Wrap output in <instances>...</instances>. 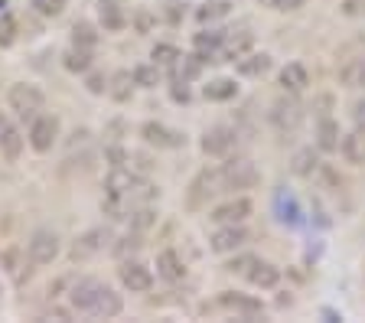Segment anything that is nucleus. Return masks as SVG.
<instances>
[{
    "label": "nucleus",
    "instance_id": "nucleus-21",
    "mask_svg": "<svg viewBox=\"0 0 365 323\" xmlns=\"http://www.w3.org/2000/svg\"><path fill=\"white\" fill-rule=\"evenodd\" d=\"M317 144H319V151H326V153L339 151V124L323 118L317 128Z\"/></svg>",
    "mask_w": 365,
    "mask_h": 323
},
{
    "label": "nucleus",
    "instance_id": "nucleus-45",
    "mask_svg": "<svg viewBox=\"0 0 365 323\" xmlns=\"http://www.w3.org/2000/svg\"><path fill=\"white\" fill-rule=\"evenodd\" d=\"M352 118H356V124H359V131H365V102H359V105L352 108Z\"/></svg>",
    "mask_w": 365,
    "mask_h": 323
},
{
    "label": "nucleus",
    "instance_id": "nucleus-5",
    "mask_svg": "<svg viewBox=\"0 0 365 323\" xmlns=\"http://www.w3.org/2000/svg\"><path fill=\"white\" fill-rule=\"evenodd\" d=\"M27 248H29V258H33L36 265H49V261L59 258V235L49 232V228H39V232L29 235Z\"/></svg>",
    "mask_w": 365,
    "mask_h": 323
},
{
    "label": "nucleus",
    "instance_id": "nucleus-38",
    "mask_svg": "<svg viewBox=\"0 0 365 323\" xmlns=\"http://www.w3.org/2000/svg\"><path fill=\"white\" fill-rule=\"evenodd\" d=\"M343 82L346 85H365V59H359V62L343 69Z\"/></svg>",
    "mask_w": 365,
    "mask_h": 323
},
{
    "label": "nucleus",
    "instance_id": "nucleus-1",
    "mask_svg": "<svg viewBox=\"0 0 365 323\" xmlns=\"http://www.w3.org/2000/svg\"><path fill=\"white\" fill-rule=\"evenodd\" d=\"M153 200H157V186L141 180L128 193H104V212H108L111 219H131L134 212L150 206Z\"/></svg>",
    "mask_w": 365,
    "mask_h": 323
},
{
    "label": "nucleus",
    "instance_id": "nucleus-15",
    "mask_svg": "<svg viewBox=\"0 0 365 323\" xmlns=\"http://www.w3.org/2000/svg\"><path fill=\"white\" fill-rule=\"evenodd\" d=\"M121 294H114L108 284H102V291H98V297H95V304H92V310L88 314L92 317H98V320H111V317H118L121 314Z\"/></svg>",
    "mask_w": 365,
    "mask_h": 323
},
{
    "label": "nucleus",
    "instance_id": "nucleus-7",
    "mask_svg": "<svg viewBox=\"0 0 365 323\" xmlns=\"http://www.w3.org/2000/svg\"><path fill=\"white\" fill-rule=\"evenodd\" d=\"M189 190H193V193H189V202H193V206H202L206 200H212V196H219V193L225 190L222 173H219V170H202L196 180H193Z\"/></svg>",
    "mask_w": 365,
    "mask_h": 323
},
{
    "label": "nucleus",
    "instance_id": "nucleus-31",
    "mask_svg": "<svg viewBox=\"0 0 365 323\" xmlns=\"http://www.w3.org/2000/svg\"><path fill=\"white\" fill-rule=\"evenodd\" d=\"M102 23H104V29L124 27V13H121V7H118V0H102Z\"/></svg>",
    "mask_w": 365,
    "mask_h": 323
},
{
    "label": "nucleus",
    "instance_id": "nucleus-2",
    "mask_svg": "<svg viewBox=\"0 0 365 323\" xmlns=\"http://www.w3.org/2000/svg\"><path fill=\"white\" fill-rule=\"evenodd\" d=\"M7 102H10V111H17L23 121H33V118L43 111V105H46V95H43L36 85L20 82V85H13L7 92Z\"/></svg>",
    "mask_w": 365,
    "mask_h": 323
},
{
    "label": "nucleus",
    "instance_id": "nucleus-24",
    "mask_svg": "<svg viewBox=\"0 0 365 323\" xmlns=\"http://www.w3.org/2000/svg\"><path fill=\"white\" fill-rule=\"evenodd\" d=\"M114 102H131V92H134V72H114L111 85H108Z\"/></svg>",
    "mask_w": 365,
    "mask_h": 323
},
{
    "label": "nucleus",
    "instance_id": "nucleus-23",
    "mask_svg": "<svg viewBox=\"0 0 365 323\" xmlns=\"http://www.w3.org/2000/svg\"><path fill=\"white\" fill-rule=\"evenodd\" d=\"M281 85H284V88H291V92H300V88H307V85H310L307 69L300 66V62H291V66H284V69H281Z\"/></svg>",
    "mask_w": 365,
    "mask_h": 323
},
{
    "label": "nucleus",
    "instance_id": "nucleus-37",
    "mask_svg": "<svg viewBox=\"0 0 365 323\" xmlns=\"http://www.w3.org/2000/svg\"><path fill=\"white\" fill-rule=\"evenodd\" d=\"M179 59V49L170 46V43H160V46H153V62L157 66H173Z\"/></svg>",
    "mask_w": 365,
    "mask_h": 323
},
{
    "label": "nucleus",
    "instance_id": "nucleus-48",
    "mask_svg": "<svg viewBox=\"0 0 365 323\" xmlns=\"http://www.w3.org/2000/svg\"><path fill=\"white\" fill-rule=\"evenodd\" d=\"M359 7H362V4H356V0H346V13H359Z\"/></svg>",
    "mask_w": 365,
    "mask_h": 323
},
{
    "label": "nucleus",
    "instance_id": "nucleus-27",
    "mask_svg": "<svg viewBox=\"0 0 365 323\" xmlns=\"http://www.w3.org/2000/svg\"><path fill=\"white\" fill-rule=\"evenodd\" d=\"M62 62H66L69 72H88V69H92V49L72 46L66 53V59H62Z\"/></svg>",
    "mask_w": 365,
    "mask_h": 323
},
{
    "label": "nucleus",
    "instance_id": "nucleus-20",
    "mask_svg": "<svg viewBox=\"0 0 365 323\" xmlns=\"http://www.w3.org/2000/svg\"><path fill=\"white\" fill-rule=\"evenodd\" d=\"M219 304L228 307V310H242V314H261V301L245 297V294H232V291H225V294L219 297Z\"/></svg>",
    "mask_w": 365,
    "mask_h": 323
},
{
    "label": "nucleus",
    "instance_id": "nucleus-22",
    "mask_svg": "<svg viewBox=\"0 0 365 323\" xmlns=\"http://www.w3.org/2000/svg\"><path fill=\"white\" fill-rule=\"evenodd\" d=\"M343 157L349 163H365V131H352L343 137Z\"/></svg>",
    "mask_w": 365,
    "mask_h": 323
},
{
    "label": "nucleus",
    "instance_id": "nucleus-17",
    "mask_svg": "<svg viewBox=\"0 0 365 323\" xmlns=\"http://www.w3.org/2000/svg\"><path fill=\"white\" fill-rule=\"evenodd\" d=\"M274 212H277V219H281L284 226H300V206H297V200H294L287 190H281L277 196H274Z\"/></svg>",
    "mask_w": 365,
    "mask_h": 323
},
{
    "label": "nucleus",
    "instance_id": "nucleus-10",
    "mask_svg": "<svg viewBox=\"0 0 365 323\" xmlns=\"http://www.w3.org/2000/svg\"><path fill=\"white\" fill-rule=\"evenodd\" d=\"M252 216V200H245V196H235V200L222 202L212 209V222H222V226H232V222H242V219Z\"/></svg>",
    "mask_w": 365,
    "mask_h": 323
},
{
    "label": "nucleus",
    "instance_id": "nucleus-6",
    "mask_svg": "<svg viewBox=\"0 0 365 323\" xmlns=\"http://www.w3.org/2000/svg\"><path fill=\"white\" fill-rule=\"evenodd\" d=\"M56 134H59V121L49 118V114H36L33 118V128H29V144L36 153H46L53 144H56Z\"/></svg>",
    "mask_w": 365,
    "mask_h": 323
},
{
    "label": "nucleus",
    "instance_id": "nucleus-33",
    "mask_svg": "<svg viewBox=\"0 0 365 323\" xmlns=\"http://www.w3.org/2000/svg\"><path fill=\"white\" fill-rule=\"evenodd\" d=\"M72 39H75V46H85V49H95V43H98V29L92 27V23H75L72 27Z\"/></svg>",
    "mask_w": 365,
    "mask_h": 323
},
{
    "label": "nucleus",
    "instance_id": "nucleus-36",
    "mask_svg": "<svg viewBox=\"0 0 365 323\" xmlns=\"http://www.w3.org/2000/svg\"><path fill=\"white\" fill-rule=\"evenodd\" d=\"M69 0H33V10H36L39 17H59L62 10H66Z\"/></svg>",
    "mask_w": 365,
    "mask_h": 323
},
{
    "label": "nucleus",
    "instance_id": "nucleus-26",
    "mask_svg": "<svg viewBox=\"0 0 365 323\" xmlns=\"http://www.w3.org/2000/svg\"><path fill=\"white\" fill-rule=\"evenodd\" d=\"M222 39H225L222 29H219V33H199L196 36V56L202 59V62H209V59L216 56V49L222 46Z\"/></svg>",
    "mask_w": 365,
    "mask_h": 323
},
{
    "label": "nucleus",
    "instance_id": "nucleus-40",
    "mask_svg": "<svg viewBox=\"0 0 365 323\" xmlns=\"http://www.w3.org/2000/svg\"><path fill=\"white\" fill-rule=\"evenodd\" d=\"M141 248V235H124L118 245H114V255L118 258H128V255H134Z\"/></svg>",
    "mask_w": 365,
    "mask_h": 323
},
{
    "label": "nucleus",
    "instance_id": "nucleus-13",
    "mask_svg": "<svg viewBox=\"0 0 365 323\" xmlns=\"http://www.w3.org/2000/svg\"><path fill=\"white\" fill-rule=\"evenodd\" d=\"M141 134H144V141L157 144V147H183V144H186V137L179 131H170V128H163V124H157V121H147L141 128Z\"/></svg>",
    "mask_w": 365,
    "mask_h": 323
},
{
    "label": "nucleus",
    "instance_id": "nucleus-29",
    "mask_svg": "<svg viewBox=\"0 0 365 323\" xmlns=\"http://www.w3.org/2000/svg\"><path fill=\"white\" fill-rule=\"evenodd\" d=\"M235 82L232 78H216V82H209L206 85V92H202V95L209 98V102H228V98L235 95Z\"/></svg>",
    "mask_w": 365,
    "mask_h": 323
},
{
    "label": "nucleus",
    "instance_id": "nucleus-35",
    "mask_svg": "<svg viewBox=\"0 0 365 323\" xmlns=\"http://www.w3.org/2000/svg\"><path fill=\"white\" fill-rule=\"evenodd\" d=\"M157 78H160L157 62H153V66H137V69H134V85L153 88V85H157Z\"/></svg>",
    "mask_w": 365,
    "mask_h": 323
},
{
    "label": "nucleus",
    "instance_id": "nucleus-30",
    "mask_svg": "<svg viewBox=\"0 0 365 323\" xmlns=\"http://www.w3.org/2000/svg\"><path fill=\"white\" fill-rule=\"evenodd\" d=\"M317 153H313V147H303V151L294 153V173L297 177H310V173L317 170Z\"/></svg>",
    "mask_w": 365,
    "mask_h": 323
},
{
    "label": "nucleus",
    "instance_id": "nucleus-14",
    "mask_svg": "<svg viewBox=\"0 0 365 323\" xmlns=\"http://www.w3.org/2000/svg\"><path fill=\"white\" fill-rule=\"evenodd\" d=\"M235 131L232 128H212V131H206V137H202V151L212 153V157H225V153L235 147Z\"/></svg>",
    "mask_w": 365,
    "mask_h": 323
},
{
    "label": "nucleus",
    "instance_id": "nucleus-49",
    "mask_svg": "<svg viewBox=\"0 0 365 323\" xmlns=\"http://www.w3.org/2000/svg\"><path fill=\"white\" fill-rule=\"evenodd\" d=\"M264 4H271V0H264Z\"/></svg>",
    "mask_w": 365,
    "mask_h": 323
},
{
    "label": "nucleus",
    "instance_id": "nucleus-46",
    "mask_svg": "<svg viewBox=\"0 0 365 323\" xmlns=\"http://www.w3.org/2000/svg\"><path fill=\"white\" fill-rule=\"evenodd\" d=\"M137 27H141L144 33H147V29H150V17H147V13H137Z\"/></svg>",
    "mask_w": 365,
    "mask_h": 323
},
{
    "label": "nucleus",
    "instance_id": "nucleus-42",
    "mask_svg": "<svg viewBox=\"0 0 365 323\" xmlns=\"http://www.w3.org/2000/svg\"><path fill=\"white\" fill-rule=\"evenodd\" d=\"M131 222H134V228H147L150 222H153V209H150V206H144V209H137L131 216Z\"/></svg>",
    "mask_w": 365,
    "mask_h": 323
},
{
    "label": "nucleus",
    "instance_id": "nucleus-8",
    "mask_svg": "<svg viewBox=\"0 0 365 323\" xmlns=\"http://www.w3.org/2000/svg\"><path fill=\"white\" fill-rule=\"evenodd\" d=\"M108 242H111V232H108V228H88V232L78 235V242H75L72 258H75V261H85V258L98 255Z\"/></svg>",
    "mask_w": 365,
    "mask_h": 323
},
{
    "label": "nucleus",
    "instance_id": "nucleus-19",
    "mask_svg": "<svg viewBox=\"0 0 365 323\" xmlns=\"http://www.w3.org/2000/svg\"><path fill=\"white\" fill-rule=\"evenodd\" d=\"M157 271H160V277H167V281H179V277L186 275V268H183V261H179L177 252H160L157 255Z\"/></svg>",
    "mask_w": 365,
    "mask_h": 323
},
{
    "label": "nucleus",
    "instance_id": "nucleus-44",
    "mask_svg": "<svg viewBox=\"0 0 365 323\" xmlns=\"http://www.w3.org/2000/svg\"><path fill=\"white\" fill-rule=\"evenodd\" d=\"M271 7L274 10H297V7H303V0H271Z\"/></svg>",
    "mask_w": 365,
    "mask_h": 323
},
{
    "label": "nucleus",
    "instance_id": "nucleus-9",
    "mask_svg": "<svg viewBox=\"0 0 365 323\" xmlns=\"http://www.w3.org/2000/svg\"><path fill=\"white\" fill-rule=\"evenodd\" d=\"M98 291H102V281H98V277H78L72 284V291H69V301H72V307L78 314H88L95 304V297H98Z\"/></svg>",
    "mask_w": 365,
    "mask_h": 323
},
{
    "label": "nucleus",
    "instance_id": "nucleus-34",
    "mask_svg": "<svg viewBox=\"0 0 365 323\" xmlns=\"http://www.w3.org/2000/svg\"><path fill=\"white\" fill-rule=\"evenodd\" d=\"M173 66H177V72L183 76V82H186V78H196V76H199V69H202V59H199V56H179Z\"/></svg>",
    "mask_w": 365,
    "mask_h": 323
},
{
    "label": "nucleus",
    "instance_id": "nucleus-16",
    "mask_svg": "<svg viewBox=\"0 0 365 323\" xmlns=\"http://www.w3.org/2000/svg\"><path fill=\"white\" fill-rule=\"evenodd\" d=\"M0 151H4L7 160H17L20 151H23V137H20V131L7 118H0Z\"/></svg>",
    "mask_w": 365,
    "mask_h": 323
},
{
    "label": "nucleus",
    "instance_id": "nucleus-39",
    "mask_svg": "<svg viewBox=\"0 0 365 323\" xmlns=\"http://www.w3.org/2000/svg\"><path fill=\"white\" fill-rule=\"evenodd\" d=\"M13 39H17V20L4 13L0 17V46H10Z\"/></svg>",
    "mask_w": 365,
    "mask_h": 323
},
{
    "label": "nucleus",
    "instance_id": "nucleus-28",
    "mask_svg": "<svg viewBox=\"0 0 365 323\" xmlns=\"http://www.w3.org/2000/svg\"><path fill=\"white\" fill-rule=\"evenodd\" d=\"M268 69H271V56H258V53H254V56H242L238 59V72H242V76H264V72H268Z\"/></svg>",
    "mask_w": 365,
    "mask_h": 323
},
{
    "label": "nucleus",
    "instance_id": "nucleus-47",
    "mask_svg": "<svg viewBox=\"0 0 365 323\" xmlns=\"http://www.w3.org/2000/svg\"><path fill=\"white\" fill-rule=\"evenodd\" d=\"M173 98H177V102H189V92L186 88H173Z\"/></svg>",
    "mask_w": 365,
    "mask_h": 323
},
{
    "label": "nucleus",
    "instance_id": "nucleus-12",
    "mask_svg": "<svg viewBox=\"0 0 365 323\" xmlns=\"http://www.w3.org/2000/svg\"><path fill=\"white\" fill-rule=\"evenodd\" d=\"M245 242H248V232H245L238 222H232V226L219 228L216 235H212V252H219V255H228V252H235V248H242Z\"/></svg>",
    "mask_w": 365,
    "mask_h": 323
},
{
    "label": "nucleus",
    "instance_id": "nucleus-4",
    "mask_svg": "<svg viewBox=\"0 0 365 323\" xmlns=\"http://www.w3.org/2000/svg\"><path fill=\"white\" fill-rule=\"evenodd\" d=\"M303 121V108L297 98H277L271 108V124L277 128V134H294Z\"/></svg>",
    "mask_w": 365,
    "mask_h": 323
},
{
    "label": "nucleus",
    "instance_id": "nucleus-25",
    "mask_svg": "<svg viewBox=\"0 0 365 323\" xmlns=\"http://www.w3.org/2000/svg\"><path fill=\"white\" fill-rule=\"evenodd\" d=\"M248 281L252 284H258V287H274L277 281H281V271L274 265H264V261H258V265L248 271Z\"/></svg>",
    "mask_w": 365,
    "mask_h": 323
},
{
    "label": "nucleus",
    "instance_id": "nucleus-18",
    "mask_svg": "<svg viewBox=\"0 0 365 323\" xmlns=\"http://www.w3.org/2000/svg\"><path fill=\"white\" fill-rule=\"evenodd\" d=\"M252 43H254L252 33H245V29H242V33H232V36H225V39H222V56H225V59H232V62H235V59H242L245 53L252 49Z\"/></svg>",
    "mask_w": 365,
    "mask_h": 323
},
{
    "label": "nucleus",
    "instance_id": "nucleus-3",
    "mask_svg": "<svg viewBox=\"0 0 365 323\" xmlns=\"http://www.w3.org/2000/svg\"><path fill=\"white\" fill-rule=\"evenodd\" d=\"M219 173H222L225 190H252L254 183L261 180V177H258V167H254L248 157H235V160H228Z\"/></svg>",
    "mask_w": 365,
    "mask_h": 323
},
{
    "label": "nucleus",
    "instance_id": "nucleus-11",
    "mask_svg": "<svg viewBox=\"0 0 365 323\" xmlns=\"http://www.w3.org/2000/svg\"><path fill=\"white\" fill-rule=\"evenodd\" d=\"M118 275H121V284L128 287V291H150V284H153L150 268L141 265V261H124Z\"/></svg>",
    "mask_w": 365,
    "mask_h": 323
},
{
    "label": "nucleus",
    "instance_id": "nucleus-41",
    "mask_svg": "<svg viewBox=\"0 0 365 323\" xmlns=\"http://www.w3.org/2000/svg\"><path fill=\"white\" fill-rule=\"evenodd\" d=\"M254 265H258L254 255H242V258H232V261H228V271H232V275H248Z\"/></svg>",
    "mask_w": 365,
    "mask_h": 323
},
{
    "label": "nucleus",
    "instance_id": "nucleus-32",
    "mask_svg": "<svg viewBox=\"0 0 365 323\" xmlns=\"http://www.w3.org/2000/svg\"><path fill=\"white\" fill-rule=\"evenodd\" d=\"M228 10H232V4H228V0H209V4H202V7L196 10V17H199V23H209V20L225 17Z\"/></svg>",
    "mask_w": 365,
    "mask_h": 323
},
{
    "label": "nucleus",
    "instance_id": "nucleus-43",
    "mask_svg": "<svg viewBox=\"0 0 365 323\" xmlns=\"http://www.w3.org/2000/svg\"><path fill=\"white\" fill-rule=\"evenodd\" d=\"M88 92H95V95L108 92V82H104V76H88Z\"/></svg>",
    "mask_w": 365,
    "mask_h": 323
}]
</instances>
